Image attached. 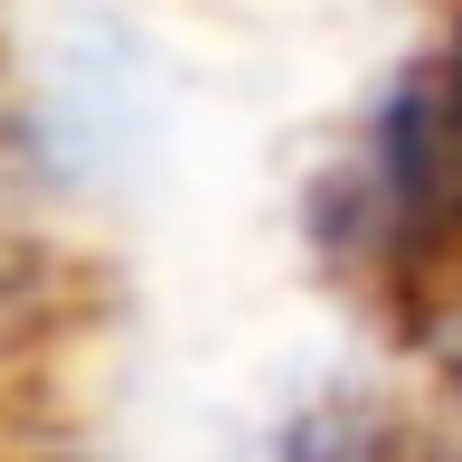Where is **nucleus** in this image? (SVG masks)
I'll list each match as a JSON object with an SVG mask.
<instances>
[{"instance_id": "nucleus-1", "label": "nucleus", "mask_w": 462, "mask_h": 462, "mask_svg": "<svg viewBox=\"0 0 462 462\" xmlns=\"http://www.w3.org/2000/svg\"><path fill=\"white\" fill-rule=\"evenodd\" d=\"M292 462H377V453H368L359 415H311V425L292 434Z\"/></svg>"}, {"instance_id": "nucleus-2", "label": "nucleus", "mask_w": 462, "mask_h": 462, "mask_svg": "<svg viewBox=\"0 0 462 462\" xmlns=\"http://www.w3.org/2000/svg\"><path fill=\"white\" fill-rule=\"evenodd\" d=\"M19 292H29V274H19V255L0 245V330H10V311H19Z\"/></svg>"}]
</instances>
